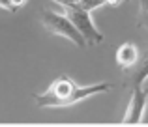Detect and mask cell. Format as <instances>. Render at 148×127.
I'll return each mask as SVG.
<instances>
[{"label":"cell","mask_w":148,"mask_h":127,"mask_svg":"<svg viewBox=\"0 0 148 127\" xmlns=\"http://www.w3.org/2000/svg\"><path fill=\"white\" fill-rule=\"evenodd\" d=\"M105 4H109V6H120V4H124L126 0H103Z\"/></svg>","instance_id":"cell-11"},{"label":"cell","mask_w":148,"mask_h":127,"mask_svg":"<svg viewBox=\"0 0 148 127\" xmlns=\"http://www.w3.org/2000/svg\"><path fill=\"white\" fill-rule=\"evenodd\" d=\"M41 22H43V26L49 30L51 34L64 36L66 39L73 41V43H75L77 47H81V49L86 47L84 37L79 34V30L71 24V21H69L66 15L54 13V11H51V10H43V11H41Z\"/></svg>","instance_id":"cell-2"},{"label":"cell","mask_w":148,"mask_h":127,"mask_svg":"<svg viewBox=\"0 0 148 127\" xmlns=\"http://www.w3.org/2000/svg\"><path fill=\"white\" fill-rule=\"evenodd\" d=\"M112 90L111 82H101V84H90V86H79L75 84L68 75H60L58 79L53 80V84L47 88L43 94H34V101L38 107H71L77 105L79 101L90 97V95L105 94Z\"/></svg>","instance_id":"cell-1"},{"label":"cell","mask_w":148,"mask_h":127,"mask_svg":"<svg viewBox=\"0 0 148 127\" xmlns=\"http://www.w3.org/2000/svg\"><path fill=\"white\" fill-rule=\"evenodd\" d=\"M0 7L6 11H15L13 6H11V0H0Z\"/></svg>","instance_id":"cell-9"},{"label":"cell","mask_w":148,"mask_h":127,"mask_svg":"<svg viewBox=\"0 0 148 127\" xmlns=\"http://www.w3.org/2000/svg\"><path fill=\"white\" fill-rule=\"evenodd\" d=\"M101 4H105L103 0H77V6L83 7V10H86V11L96 10V7L101 6Z\"/></svg>","instance_id":"cell-8"},{"label":"cell","mask_w":148,"mask_h":127,"mask_svg":"<svg viewBox=\"0 0 148 127\" xmlns=\"http://www.w3.org/2000/svg\"><path fill=\"white\" fill-rule=\"evenodd\" d=\"M64 10H66V17L79 30V34L84 37V41L88 45H98L103 41V34L98 32V28L94 26V22L90 19V11L79 7L77 4H68V6H64Z\"/></svg>","instance_id":"cell-3"},{"label":"cell","mask_w":148,"mask_h":127,"mask_svg":"<svg viewBox=\"0 0 148 127\" xmlns=\"http://www.w3.org/2000/svg\"><path fill=\"white\" fill-rule=\"evenodd\" d=\"M25 2H26V0H11V6H13V10H15V11H17Z\"/></svg>","instance_id":"cell-10"},{"label":"cell","mask_w":148,"mask_h":127,"mask_svg":"<svg viewBox=\"0 0 148 127\" xmlns=\"http://www.w3.org/2000/svg\"><path fill=\"white\" fill-rule=\"evenodd\" d=\"M137 56H139V52H137V49H135V45L124 43V45H120V49L116 51V62L126 69L137 60Z\"/></svg>","instance_id":"cell-6"},{"label":"cell","mask_w":148,"mask_h":127,"mask_svg":"<svg viewBox=\"0 0 148 127\" xmlns=\"http://www.w3.org/2000/svg\"><path fill=\"white\" fill-rule=\"evenodd\" d=\"M56 4H62V6H68V4H77V0H53Z\"/></svg>","instance_id":"cell-12"},{"label":"cell","mask_w":148,"mask_h":127,"mask_svg":"<svg viewBox=\"0 0 148 127\" xmlns=\"http://www.w3.org/2000/svg\"><path fill=\"white\" fill-rule=\"evenodd\" d=\"M139 26L148 32V0H139V15H137Z\"/></svg>","instance_id":"cell-7"},{"label":"cell","mask_w":148,"mask_h":127,"mask_svg":"<svg viewBox=\"0 0 148 127\" xmlns=\"http://www.w3.org/2000/svg\"><path fill=\"white\" fill-rule=\"evenodd\" d=\"M148 79V51H145L141 56H137L130 67L124 69V82L127 88L143 86V82Z\"/></svg>","instance_id":"cell-5"},{"label":"cell","mask_w":148,"mask_h":127,"mask_svg":"<svg viewBox=\"0 0 148 127\" xmlns=\"http://www.w3.org/2000/svg\"><path fill=\"white\" fill-rule=\"evenodd\" d=\"M146 105H148V92H145L141 86L131 88V99H130V105H127L126 116L122 118V124L126 125L141 124L143 118H145Z\"/></svg>","instance_id":"cell-4"}]
</instances>
